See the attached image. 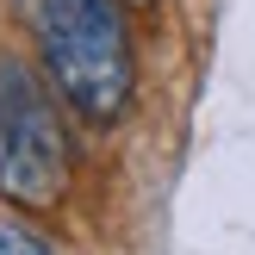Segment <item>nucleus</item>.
I'll return each instance as SVG.
<instances>
[{"label":"nucleus","instance_id":"obj_3","mask_svg":"<svg viewBox=\"0 0 255 255\" xmlns=\"http://www.w3.org/2000/svg\"><path fill=\"white\" fill-rule=\"evenodd\" d=\"M0 255H56L44 243V237L31 231V224H19V218H0Z\"/></svg>","mask_w":255,"mask_h":255},{"label":"nucleus","instance_id":"obj_2","mask_svg":"<svg viewBox=\"0 0 255 255\" xmlns=\"http://www.w3.org/2000/svg\"><path fill=\"white\" fill-rule=\"evenodd\" d=\"M75 174V149L62 131V112L31 62L0 56V199L19 212L62 206Z\"/></svg>","mask_w":255,"mask_h":255},{"label":"nucleus","instance_id":"obj_4","mask_svg":"<svg viewBox=\"0 0 255 255\" xmlns=\"http://www.w3.org/2000/svg\"><path fill=\"white\" fill-rule=\"evenodd\" d=\"M131 6H156V0H131Z\"/></svg>","mask_w":255,"mask_h":255},{"label":"nucleus","instance_id":"obj_1","mask_svg":"<svg viewBox=\"0 0 255 255\" xmlns=\"http://www.w3.org/2000/svg\"><path fill=\"white\" fill-rule=\"evenodd\" d=\"M31 25L44 81L81 125H119L137 100V50L125 0H12Z\"/></svg>","mask_w":255,"mask_h":255}]
</instances>
